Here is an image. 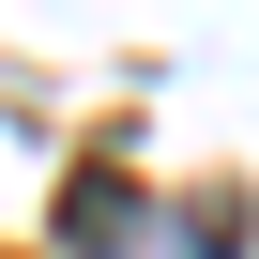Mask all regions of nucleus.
<instances>
[{"label":"nucleus","mask_w":259,"mask_h":259,"mask_svg":"<svg viewBox=\"0 0 259 259\" xmlns=\"http://www.w3.org/2000/svg\"><path fill=\"white\" fill-rule=\"evenodd\" d=\"M61 244H76V259H107V244H138V198H122L107 168H92V183H61Z\"/></svg>","instance_id":"f257e3e1"}]
</instances>
